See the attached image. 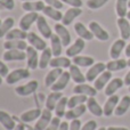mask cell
<instances>
[{
    "instance_id": "cell-56",
    "label": "cell",
    "mask_w": 130,
    "mask_h": 130,
    "mask_svg": "<svg viewBox=\"0 0 130 130\" xmlns=\"http://www.w3.org/2000/svg\"><path fill=\"white\" fill-rule=\"evenodd\" d=\"M98 130H107V128H105V127H101V128H98Z\"/></svg>"
},
{
    "instance_id": "cell-41",
    "label": "cell",
    "mask_w": 130,
    "mask_h": 130,
    "mask_svg": "<svg viewBox=\"0 0 130 130\" xmlns=\"http://www.w3.org/2000/svg\"><path fill=\"white\" fill-rule=\"evenodd\" d=\"M67 103H69V98L63 96L61 99L58 101L56 107H55V114L58 118H63L65 117V113H66V107H67Z\"/></svg>"
},
{
    "instance_id": "cell-7",
    "label": "cell",
    "mask_w": 130,
    "mask_h": 130,
    "mask_svg": "<svg viewBox=\"0 0 130 130\" xmlns=\"http://www.w3.org/2000/svg\"><path fill=\"white\" fill-rule=\"evenodd\" d=\"M39 17V14L37 11H31V13H26L24 16H22V18L20 20V29L24 30V31H29L31 29V26L37 23Z\"/></svg>"
},
{
    "instance_id": "cell-49",
    "label": "cell",
    "mask_w": 130,
    "mask_h": 130,
    "mask_svg": "<svg viewBox=\"0 0 130 130\" xmlns=\"http://www.w3.org/2000/svg\"><path fill=\"white\" fill-rule=\"evenodd\" d=\"M81 127H82L81 121L79 119H75V120H72L71 121L69 130H81Z\"/></svg>"
},
{
    "instance_id": "cell-12",
    "label": "cell",
    "mask_w": 130,
    "mask_h": 130,
    "mask_svg": "<svg viewBox=\"0 0 130 130\" xmlns=\"http://www.w3.org/2000/svg\"><path fill=\"white\" fill-rule=\"evenodd\" d=\"M73 92L76 95H85L87 97H95L98 90L94 86L87 85V83H79L73 88Z\"/></svg>"
},
{
    "instance_id": "cell-13",
    "label": "cell",
    "mask_w": 130,
    "mask_h": 130,
    "mask_svg": "<svg viewBox=\"0 0 130 130\" xmlns=\"http://www.w3.org/2000/svg\"><path fill=\"white\" fill-rule=\"evenodd\" d=\"M120 102V97L118 95H112L107 98V101L105 102L103 106V111H104V115L105 117H111L112 114H114V111L117 108L118 104Z\"/></svg>"
},
{
    "instance_id": "cell-2",
    "label": "cell",
    "mask_w": 130,
    "mask_h": 130,
    "mask_svg": "<svg viewBox=\"0 0 130 130\" xmlns=\"http://www.w3.org/2000/svg\"><path fill=\"white\" fill-rule=\"evenodd\" d=\"M39 87V82L37 80H31L29 81L27 83L22 86H18V87L15 88V92L18 95V96H22V97H27V96H31L32 94L37 91Z\"/></svg>"
},
{
    "instance_id": "cell-1",
    "label": "cell",
    "mask_w": 130,
    "mask_h": 130,
    "mask_svg": "<svg viewBox=\"0 0 130 130\" xmlns=\"http://www.w3.org/2000/svg\"><path fill=\"white\" fill-rule=\"evenodd\" d=\"M30 76L29 69H16L9 72V74L6 76V82L7 85H15V83L20 82V81L27 79Z\"/></svg>"
},
{
    "instance_id": "cell-53",
    "label": "cell",
    "mask_w": 130,
    "mask_h": 130,
    "mask_svg": "<svg viewBox=\"0 0 130 130\" xmlns=\"http://www.w3.org/2000/svg\"><path fill=\"white\" fill-rule=\"evenodd\" d=\"M123 81H124V85L126 86H130V71L128 72V73L124 75V79H123Z\"/></svg>"
},
{
    "instance_id": "cell-16",
    "label": "cell",
    "mask_w": 130,
    "mask_h": 130,
    "mask_svg": "<svg viewBox=\"0 0 130 130\" xmlns=\"http://www.w3.org/2000/svg\"><path fill=\"white\" fill-rule=\"evenodd\" d=\"M81 14H82V9L81 8H79V7H71V8H69L65 11V14L63 15L62 24L67 26V25L71 24L76 17H79Z\"/></svg>"
},
{
    "instance_id": "cell-26",
    "label": "cell",
    "mask_w": 130,
    "mask_h": 130,
    "mask_svg": "<svg viewBox=\"0 0 130 130\" xmlns=\"http://www.w3.org/2000/svg\"><path fill=\"white\" fill-rule=\"evenodd\" d=\"M0 124L6 130H14V128L16 127L14 117H11L9 113L2 110H0Z\"/></svg>"
},
{
    "instance_id": "cell-46",
    "label": "cell",
    "mask_w": 130,
    "mask_h": 130,
    "mask_svg": "<svg viewBox=\"0 0 130 130\" xmlns=\"http://www.w3.org/2000/svg\"><path fill=\"white\" fill-rule=\"evenodd\" d=\"M45 2L47 4V6H52L56 9H59V10H61L64 6L62 0H45Z\"/></svg>"
},
{
    "instance_id": "cell-5",
    "label": "cell",
    "mask_w": 130,
    "mask_h": 130,
    "mask_svg": "<svg viewBox=\"0 0 130 130\" xmlns=\"http://www.w3.org/2000/svg\"><path fill=\"white\" fill-rule=\"evenodd\" d=\"M26 63H27V69L30 70H36L39 67V58L40 56L38 55V50L33 48L32 46H27L26 50Z\"/></svg>"
},
{
    "instance_id": "cell-23",
    "label": "cell",
    "mask_w": 130,
    "mask_h": 130,
    "mask_svg": "<svg viewBox=\"0 0 130 130\" xmlns=\"http://www.w3.org/2000/svg\"><path fill=\"white\" fill-rule=\"evenodd\" d=\"M118 27L120 30L121 39L128 40L130 39V22L127 17H119L117 21Z\"/></svg>"
},
{
    "instance_id": "cell-18",
    "label": "cell",
    "mask_w": 130,
    "mask_h": 130,
    "mask_svg": "<svg viewBox=\"0 0 130 130\" xmlns=\"http://www.w3.org/2000/svg\"><path fill=\"white\" fill-rule=\"evenodd\" d=\"M70 80H71V74H70L69 71H64L63 74L59 76V79L54 83V85L50 87L52 91H62L65 88L67 87Z\"/></svg>"
},
{
    "instance_id": "cell-45",
    "label": "cell",
    "mask_w": 130,
    "mask_h": 130,
    "mask_svg": "<svg viewBox=\"0 0 130 130\" xmlns=\"http://www.w3.org/2000/svg\"><path fill=\"white\" fill-rule=\"evenodd\" d=\"M0 6L7 10H13L15 8V1L14 0H0Z\"/></svg>"
},
{
    "instance_id": "cell-35",
    "label": "cell",
    "mask_w": 130,
    "mask_h": 130,
    "mask_svg": "<svg viewBox=\"0 0 130 130\" xmlns=\"http://www.w3.org/2000/svg\"><path fill=\"white\" fill-rule=\"evenodd\" d=\"M52 58H53L52 48H48L47 47L45 50H42V52H41L40 58H39V69L43 70V69H46L47 66H49Z\"/></svg>"
},
{
    "instance_id": "cell-55",
    "label": "cell",
    "mask_w": 130,
    "mask_h": 130,
    "mask_svg": "<svg viewBox=\"0 0 130 130\" xmlns=\"http://www.w3.org/2000/svg\"><path fill=\"white\" fill-rule=\"evenodd\" d=\"M124 53H126V56L127 57H130V43H129V45H127L126 49H124Z\"/></svg>"
},
{
    "instance_id": "cell-8",
    "label": "cell",
    "mask_w": 130,
    "mask_h": 130,
    "mask_svg": "<svg viewBox=\"0 0 130 130\" xmlns=\"http://www.w3.org/2000/svg\"><path fill=\"white\" fill-rule=\"evenodd\" d=\"M27 42H29L30 46H32L33 48H36L37 50H40V52H42V50H45L46 48H47V42H46V40L43 38H41V37H39L37 33H34V32H29L27 33Z\"/></svg>"
},
{
    "instance_id": "cell-43",
    "label": "cell",
    "mask_w": 130,
    "mask_h": 130,
    "mask_svg": "<svg viewBox=\"0 0 130 130\" xmlns=\"http://www.w3.org/2000/svg\"><path fill=\"white\" fill-rule=\"evenodd\" d=\"M110 0H87L86 5L89 9H92V10H96V9L102 8L103 6H105Z\"/></svg>"
},
{
    "instance_id": "cell-60",
    "label": "cell",
    "mask_w": 130,
    "mask_h": 130,
    "mask_svg": "<svg viewBox=\"0 0 130 130\" xmlns=\"http://www.w3.org/2000/svg\"><path fill=\"white\" fill-rule=\"evenodd\" d=\"M26 130H34L33 128H29V127H26Z\"/></svg>"
},
{
    "instance_id": "cell-10",
    "label": "cell",
    "mask_w": 130,
    "mask_h": 130,
    "mask_svg": "<svg viewBox=\"0 0 130 130\" xmlns=\"http://www.w3.org/2000/svg\"><path fill=\"white\" fill-rule=\"evenodd\" d=\"M86 40H83V39L79 38L76 39L75 41H74L73 43H72L71 46H69L66 49V52H65V54H66L67 57H75L78 56V55H80L81 53L83 52V49H85L86 47Z\"/></svg>"
},
{
    "instance_id": "cell-34",
    "label": "cell",
    "mask_w": 130,
    "mask_h": 130,
    "mask_svg": "<svg viewBox=\"0 0 130 130\" xmlns=\"http://www.w3.org/2000/svg\"><path fill=\"white\" fill-rule=\"evenodd\" d=\"M4 48L6 50H10V49L26 50L27 42L25 40H6L4 42Z\"/></svg>"
},
{
    "instance_id": "cell-3",
    "label": "cell",
    "mask_w": 130,
    "mask_h": 130,
    "mask_svg": "<svg viewBox=\"0 0 130 130\" xmlns=\"http://www.w3.org/2000/svg\"><path fill=\"white\" fill-rule=\"evenodd\" d=\"M104 71H106V64L103 62H98V63H95L92 66L89 67V70L86 73V79H87L88 82H94Z\"/></svg>"
},
{
    "instance_id": "cell-6",
    "label": "cell",
    "mask_w": 130,
    "mask_h": 130,
    "mask_svg": "<svg viewBox=\"0 0 130 130\" xmlns=\"http://www.w3.org/2000/svg\"><path fill=\"white\" fill-rule=\"evenodd\" d=\"M53 119V113L52 111L47 110V108H43L41 115L39 117V119L37 120L36 124H34V130H46L48 126H49L50 121Z\"/></svg>"
},
{
    "instance_id": "cell-4",
    "label": "cell",
    "mask_w": 130,
    "mask_h": 130,
    "mask_svg": "<svg viewBox=\"0 0 130 130\" xmlns=\"http://www.w3.org/2000/svg\"><path fill=\"white\" fill-rule=\"evenodd\" d=\"M89 30L91 31V33L94 34V37L96 39L101 41H107L110 39V34L106 31L105 29H103L101 24L96 21H92V22L89 23Z\"/></svg>"
},
{
    "instance_id": "cell-25",
    "label": "cell",
    "mask_w": 130,
    "mask_h": 130,
    "mask_svg": "<svg viewBox=\"0 0 130 130\" xmlns=\"http://www.w3.org/2000/svg\"><path fill=\"white\" fill-rule=\"evenodd\" d=\"M86 105H87V108L89 110V112L91 113L92 115L98 117V118L104 115L103 107L99 105V103L96 101L95 97H88V101H87V103H86Z\"/></svg>"
},
{
    "instance_id": "cell-58",
    "label": "cell",
    "mask_w": 130,
    "mask_h": 130,
    "mask_svg": "<svg viewBox=\"0 0 130 130\" xmlns=\"http://www.w3.org/2000/svg\"><path fill=\"white\" fill-rule=\"evenodd\" d=\"M1 85H2V76L0 75V86H1Z\"/></svg>"
},
{
    "instance_id": "cell-47",
    "label": "cell",
    "mask_w": 130,
    "mask_h": 130,
    "mask_svg": "<svg viewBox=\"0 0 130 130\" xmlns=\"http://www.w3.org/2000/svg\"><path fill=\"white\" fill-rule=\"evenodd\" d=\"M96 129H97V122L95 120H89L81 127V130H96Z\"/></svg>"
},
{
    "instance_id": "cell-54",
    "label": "cell",
    "mask_w": 130,
    "mask_h": 130,
    "mask_svg": "<svg viewBox=\"0 0 130 130\" xmlns=\"http://www.w3.org/2000/svg\"><path fill=\"white\" fill-rule=\"evenodd\" d=\"M107 130H129L128 128H126V127H108Z\"/></svg>"
},
{
    "instance_id": "cell-19",
    "label": "cell",
    "mask_w": 130,
    "mask_h": 130,
    "mask_svg": "<svg viewBox=\"0 0 130 130\" xmlns=\"http://www.w3.org/2000/svg\"><path fill=\"white\" fill-rule=\"evenodd\" d=\"M41 113H42V110H40V108H38V107L31 108V110H29V111L23 112L22 114H21L20 119H21V121L24 122V123H31V122L39 119Z\"/></svg>"
},
{
    "instance_id": "cell-24",
    "label": "cell",
    "mask_w": 130,
    "mask_h": 130,
    "mask_svg": "<svg viewBox=\"0 0 130 130\" xmlns=\"http://www.w3.org/2000/svg\"><path fill=\"white\" fill-rule=\"evenodd\" d=\"M63 69H58V67H53L49 72L47 73L45 78V86L48 88H50L57 80L59 79V76L63 74Z\"/></svg>"
},
{
    "instance_id": "cell-9",
    "label": "cell",
    "mask_w": 130,
    "mask_h": 130,
    "mask_svg": "<svg viewBox=\"0 0 130 130\" xmlns=\"http://www.w3.org/2000/svg\"><path fill=\"white\" fill-rule=\"evenodd\" d=\"M54 30H55V33L57 34V36L59 37V39L62 40V43H63L64 47H69L70 43H71V33H70V31L66 29V26H65L64 24H62V23H57V24H55L54 26Z\"/></svg>"
},
{
    "instance_id": "cell-32",
    "label": "cell",
    "mask_w": 130,
    "mask_h": 130,
    "mask_svg": "<svg viewBox=\"0 0 130 130\" xmlns=\"http://www.w3.org/2000/svg\"><path fill=\"white\" fill-rule=\"evenodd\" d=\"M62 97H63L62 91H52L46 99V108L49 111H55V107Z\"/></svg>"
},
{
    "instance_id": "cell-61",
    "label": "cell",
    "mask_w": 130,
    "mask_h": 130,
    "mask_svg": "<svg viewBox=\"0 0 130 130\" xmlns=\"http://www.w3.org/2000/svg\"><path fill=\"white\" fill-rule=\"evenodd\" d=\"M128 66L130 67V57H129V59H128Z\"/></svg>"
},
{
    "instance_id": "cell-62",
    "label": "cell",
    "mask_w": 130,
    "mask_h": 130,
    "mask_svg": "<svg viewBox=\"0 0 130 130\" xmlns=\"http://www.w3.org/2000/svg\"><path fill=\"white\" fill-rule=\"evenodd\" d=\"M1 23H2V21H1V20H0V25H1Z\"/></svg>"
},
{
    "instance_id": "cell-17",
    "label": "cell",
    "mask_w": 130,
    "mask_h": 130,
    "mask_svg": "<svg viewBox=\"0 0 130 130\" xmlns=\"http://www.w3.org/2000/svg\"><path fill=\"white\" fill-rule=\"evenodd\" d=\"M87 110H88L87 105H86V104H81V105L76 106V107L69 108V111H66V113H65L64 118L67 121H72V120L79 119L80 117H82V115L85 114Z\"/></svg>"
},
{
    "instance_id": "cell-28",
    "label": "cell",
    "mask_w": 130,
    "mask_h": 130,
    "mask_svg": "<svg viewBox=\"0 0 130 130\" xmlns=\"http://www.w3.org/2000/svg\"><path fill=\"white\" fill-rule=\"evenodd\" d=\"M45 2L40 1V0H34V1H25L22 4L23 10L31 13V11H42L45 8Z\"/></svg>"
},
{
    "instance_id": "cell-11",
    "label": "cell",
    "mask_w": 130,
    "mask_h": 130,
    "mask_svg": "<svg viewBox=\"0 0 130 130\" xmlns=\"http://www.w3.org/2000/svg\"><path fill=\"white\" fill-rule=\"evenodd\" d=\"M37 27H38V31L40 32L43 39H50V37L54 34L52 27L49 26L47 20L45 18L43 15H39L38 21H37Z\"/></svg>"
},
{
    "instance_id": "cell-27",
    "label": "cell",
    "mask_w": 130,
    "mask_h": 130,
    "mask_svg": "<svg viewBox=\"0 0 130 130\" xmlns=\"http://www.w3.org/2000/svg\"><path fill=\"white\" fill-rule=\"evenodd\" d=\"M69 72H70V74H71V79L76 85H79V83H85L86 81H87L86 75L80 71V67H79L78 65L72 64L71 66L69 67Z\"/></svg>"
},
{
    "instance_id": "cell-20",
    "label": "cell",
    "mask_w": 130,
    "mask_h": 130,
    "mask_svg": "<svg viewBox=\"0 0 130 130\" xmlns=\"http://www.w3.org/2000/svg\"><path fill=\"white\" fill-rule=\"evenodd\" d=\"M74 31H75V33L78 34L79 38L83 39V40L90 41V40H92V39L95 38L94 34L91 33V31H90V30L81 22H78V23L74 24Z\"/></svg>"
},
{
    "instance_id": "cell-51",
    "label": "cell",
    "mask_w": 130,
    "mask_h": 130,
    "mask_svg": "<svg viewBox=\"0 0 130 130\" xmlns=\"http://www.w3.org/2000/svg\"><path fill=\"white\" fill-rule=\"evenodd\" d=\"M70 128V124L67 121H62L61 126H59V129L58 130H69Z\"/></svg>"
},
{
    "instance_id": "cell-42",
    "label": "cell",
    "mask_w": 130,
    "mask_h": 130,
    "mask_svg": "<svg viewBox=\"0 0 130 130\" xmlns=\"http://www.w3.org/2000/svg\"><path fill=\"white\" fill-rule=\"evenodd\" d=\"M88 97L85 96V95H74V96L70 97L69 98V103H67V107L69 108H73L76 107V106L81 105V104L87 103Z\"/></svg>"
},
{
    "instance_id": "cell-38",
    "label": "cell",
    "mask_w": 130,
    "mask_h": 130,
    "mask_svg": "<svg viewBox=\"0 0 130 130\" xmlns=\"http://www.w3.org/2000/svg\"><path fill=\"white\" fill-rule=\"evenodd\" d=\"M27 33L29 32L22 29H11L5 38L6 40H25L27 39Z\"/></svg>"
},
{
    "instance_id": "cell-30",
    "label": "cell",
    "mask_w": 130,
    "mask_h": 130,
    "mask_svg": "<svg viewBox=\"0 0 130 130\" xmlns=\"http://www.w3.org/2000/svg\"><path fill=\"white\" fill-rule=\"evenodd\" d=\"M129 107H130V96L126 95V96H123L120 99L119 104H118L117 108L114 111V114L117 117H122V115H124L128 112Z\"/></svg>"
},
{
    "instance_id": "cell-37",
    "label": "cell",
    "mask_w": 130,
    "mask_h": 130,
    "mask_svg": "<svg viewBox=\"0 0 130 130\" xmlns=\"http://www.w3.org/2000/svg\"><path fill=\"white\" fill-rule=\"evenodd\" d=\"M42 11H43V15L47 16V17H49V18H52L53 21L58 22V21L63 20L64 14H62V11L59 10V9H56L52 6H46Z\"/></svg>"
},
{
    "instance_id": "cell-14",
    "label": "cell",
    "mask_w": 130,
    "mask_h": 130,
    "mask_svg": "<svg viewBox=\"0 0 130 130\" xmlns=\"http://www.w3.org/2000/svg\"><path fill=\"white\" fill-rule=\"evenodd\" d=\"M2 58L6 62L24 61L26 58V53H25V50H18V49L6 50L4 53V55H2Z\"/></svg>"
},
{
    "instance_id": "cell-50",
    "label": "cell",
    "mask_w": 130,
    "mask_h": 130,
    "mask_svg": "<svg viewBox=\"0 0 130 130\" xmlns=\"http://www.w3.org/2000/svg\"><path fill=\"white\" fill-rule=\"evenodd\" d=\"M8 74H9L8 66H7V65L5 64L2 61H0V75H1L2 78H6Z\"/></svg>"
},
{
    "instance_id": "cell-57",
    "label": "cell",
    "mask_w": 130,
    "mask_h": 130,
    "mask_svg": "<svg viewBox=\"0 0 130 130\" xmlns=\"http://www.w3.org/2000/svg\"><path fill=\"white\" fill-rule=\"evenodd\" d=\"M127 18H128V20H130V10L128 11V14H127Z\"/></svg>"
},
{
    "instance_id": "cell-59",
    "label": "cell",
    "mask_w": 130,
    "mask_h": 130,
    "mask_svg": "<svg viewBox=\"0 0 130 130\" xmlns=\"http://www.w3.org/2000/svg\"><path fill=\"white\" fill-rule=\"evenodd\" d=\"M21 1H23V2H25V1H34V0H21Z\"/></svg>"
},
{
    "instance_id": "cell-52",
    "label": "cell",
    "mask_w": 130,
    "mask_h": 130,
    "mask_svg": "<svg viewBox=\"0 0 130 130\" xmlns=\"http://www.w3.org/2000/svg\"><path fill=\"white\" fill-rule=\"evenodd\" d=\"M14 130H26V127H25L24 122H21V123H17L16 127L14 128Z\"/></svg>"
},
{
    "instance_id": "cell-40",
    "label": "cell",
    "mask_w": 130,
    "mask_h": 130,
    "mask_svg": "<svg viewBox=\"0 0 130 130\" xmlns=\"http://www.w3.org/2000/svg\"><path fill=\"white\" fill-rule=\"evenodd\" d=\"M14 24H15V21L13 17H6L2 21L1 25H0V39L7 36V33L13 29Z\"/></svg>"
},
{
    "instance_id": "cell-44",
    "label": "cell",
    "mask_w": 130,
    "mask_h": 130,
    "mask_svg": "<svg viewBox=\"0 0 130 130\" xmlns=\"http://www.w3.org/2000/svg\"><path fill=\"white\" fill-rule=\"evenodd\" d=\"M62 121H61V118L58 117H53L52 121H50L49 126L46 128V130H58L59 126H61Z\"/></svg>"
},
{
    "instance_id": "cell-29",
    "label": "cell",
    "mask_w": 130,
    "mask_h": 130,
    "mask_svg": "<svg viewBox=\"0 0 130 130\" xmlns=\"http://www.w3.org/2000/svg\"><path fill=\"white\" fill-rule=\"evenodd\" d=\"M128 66V61H126L124 58H117V59H112V61L106 63V70L111 72H117V71H121L124 70Z\"/></svg>"
},
{
    "instance_id": "cell-15",
    "label": "cell",
    "mask_w": 130,
    "mask_h": 130,
    "mask_svg": "<svg viewBox=\"0 0 130 130\" xmlns=\"http://www.w3.org/2000/svg\"><path fill=\"white\" fill-rule=\"evenodd\" d=\"M126 40L124 39H118L113 42V45L110 48V56L112 59H117L121 56V53L126 49Z\"/></svg>"
},
{
    "instance_id": "cell-33",
    "label": "cell",
    "mask_w": 130,
    "mask_h": 130,
    "mask_svg": "<svg viewBox=\"0 0 130 130\" xmlns=\"http://www.w3.org/2000/svg\"><path fill=\"white\" fill-rule=\"evenodd\" d=\"M71 59L70 57H63V56H58V57H53L50 61L49 66L52 67H58V69H69L71 66Z\"/></svg>"
},
{
    "instance_id": "cell-21",
    "label": "cell",
    "mask_w": 130,
    "mask_h": 130,
    "mask_svg": "<svg viewBox=\"0 0 130 130\" xmlns=\"http://www.w3.org/2000/svg\"><path fill=\"white\" fill-rule=\"evenodd\" d=\"M111 80H112V72L106 70V71H104L103 73L94 81V87L96 88L98 91H101V90L105 89V87L107 86V83L110 82Z\"/></svg>"
},
{
    "instance_id": "cell-22",
    "label": "cell",
    "mask_w": 130,
    "mask_h": 130,
    "mask_svg": "<svg viewBox=\"0 0 130 130\" xmlns=\"http://www.w3.org/2000/svg\"><path fill=\"white\" fill-rule=\"evenodd\" d=\"M124 86V81L121 78H114L107 83V86L105 87V95L106 96H112L115 95V92L119 89H121Z\"/></svg>"
},
{
    "instance_id": "cell-48",
    "label": "cell",
    "mask_w": 130,
    "mask_h": 130,
    "mask_svg": "<svg viewBox=\"0 0 130 130\" xmlns=\"http://www.w3.org/2000/svg\"><path fill=\"white\" fill-rule=\"evenodd\" d=\"M62 2L69 5V6H71V7H79V8H81L83 5L82 0H62Z\"/></svg>"
},
{
    "instance_id": "cell-36",
    "label": "cell",
    "mask_w": 130,
    "mask_h": 130,
    "mask_svg": "<svg viewBox=\"0 0 130 130\" xmlns=\"http://www.w3.org/2000/svg\"><path fill=\"white\" fill-rule=\"evenodd\" d=\"M73 64L78 65L79 67H88V66H92L95 64V59L91 56H83V55H78V56L73 57L72 59Z\"/></svg>"
},
{
    "instance_id": "cell-39",
    "label": "cell",
    "mask_w": 130,
    "mask_h": 130,
    "mask_svg": "<svg viewBox=\"0 0 130 130\" xmlns=\"http://www.w3.org/2000/svg\"><path fill=\"white\" fill-rule=\"evenodd\" d=\"M129 0H117L115 2V11L119 17H127L129 8Z\"/></svg>"
},
{
    "instance_id": "cell-31",
    "label": "cell",
    "mask_w": 130,
    "mask_h": 130,
    "mask_svg": "<svg viewBox=\"0 0 130 130\" xmlns=\"http://www.w3.org/2000/svg\"><path fill=\"white\" fill-rule=\"evenodd\" d=\"M50 47H52L53 56L54 57H58L62 55V49H63L62 47H64V46L62 43V40L56 33H54L50 37Z\"/></svg>"
},
{
    "instance_id": "cell-63",
    "label": "cell",
    "mask_w": 130,
    "mask_h": 130,
    "mask_svg": "<svg viewBox=\"0 0 130 130\" xmlns=\"http://www.w3.org/2000/svg\"><path fill=\"white\" fill-rule=\"evenodd\" d=\"M128 5H129V8H130V0H129V4Z\"/></svg>"
},
{
    "instance_id": "cell-64",
    "label": "cell",
    "mask_w": 130,
    "mask_h": 130,
    "mask_svg": "<svg viewBox=\"0 0 130 130\" xmlns=\"http://www.w3.org/2000/svg\"><path fill=\"white\" fill-rule=\"evenodd\" d=\"M129 92H130V86H129Z\"/></svg>"
}]
</instances>
